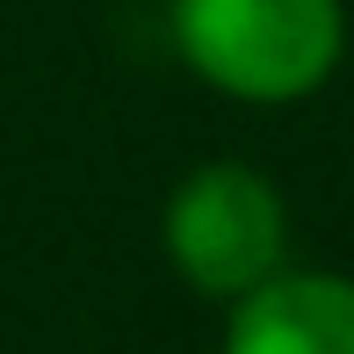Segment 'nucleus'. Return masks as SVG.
I'll list each match as a JSON object with an SVG mask.
<instances>
[{
	"mask_svg": "<svg viewBox=\"0 0 354 354\" xmlns=\"http://www.w3.org/2000/svg\"><path fill=\"white\" fill-rule=\"evenodd\" d=\"M181 58L232 102H304L347 51L340 0H174Z\"/></svg>",
	"mask_w": 354,
	"mask_h": 354,
	"instance_id": "1",
	"label": "nucleus"
},
{
	"mask_svg": "<svg viewBox=\"0 0 354 354\" xmlns=\"http://www.w3.org/2000/svg\"><path fill=\"white\" fill-rule=\"evenodd\" d=\"M167 253L203 297H253L261 282L282 275L289 253V210L282 188L261 167L210 159L167 196Z\"/></svg>",
	"mask_w": 354,
	"mask_h": 354,
	"instance_id": "2",
	"label": "nucleus"
},
{
	"mask_svg": "<svg viewBox=\"0 0 354 354\" xmlns=\"http://www.w3.org/2000/svg\"><path fill=\"white\" fill-rule=\"evenodd\" d=\"M224 354H354V282L347 275H275L239 297Z\"/></svg>",
	"mask_w": 354,
	"mask_h": 354,
	"instance_id": "3",
	"label": "nucleus"
}]
</instances>
